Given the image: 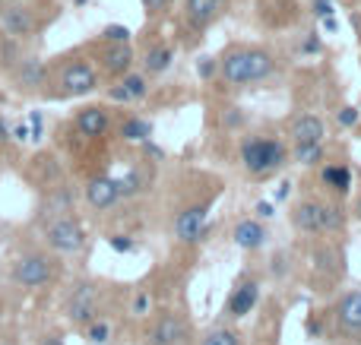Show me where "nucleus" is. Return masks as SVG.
<instances>
[{"mask_svg": "<svg viewBox=\"0 0 361 345\" xmlns=\"http://www.w3.org/2000/svg\"><path fill=\"white\" fill-rule=\"evenodd\" d=\"M118 187H121V196H133L143 190V177H140V171H127L124 177H118Z\"/></svg>", "mask_w": 361, "mask_h": 345, "instance_id": "obj_27", "label": "nucleus"}, {"mask_svg": "<svg viewBox=\"0 0 361 345\" xmlns=\"http://www.w3.org/2000/svg\"><path fill=\"white\" fill-rule=\"evenodd\" d=\"M324 228H343V213H339V206H324Z\"/></svg>", "mask_w": 361, "mask_h": 345, "instance_id": "obj_30", "label": "nucleus"}, {"mask_svg": "<svg viewBox=\"0 0 361 345\" xmlns=\"http://www.w3.org/2000/svg\"><path fill=\"white\" fill-rule=\"evenodd\" d=\"M295 158H298L301 165H317L320 158H324V149H320V143H298Z\"/></svg>", "mask_w": 361, "mask_h": 345, "instance_id": "obj_25", "label": "nucleus"}, {"mask_svg": "<svg viewBox=\"0 0 361 345\" xmlns=\"http://www.w3.org/2000/svg\"><path fill=\"white\" fill-rule=\"evenodd\" d=\"M10 139H13V130H10V124H6V118L0 114V149H4Z\"/></svg>", "mask_w": 361, "mask_h": 345, "instance_id": "obj_38", "label": "nucleus"}, {"mask_svg": "<svg viewBox=\"0 0 361 345\" xmlns=\"http://www.w3.org/2000/svg\"><path fill=\"white\" fill-rule=\"evenodd\" d=\"M38 345H63V336L61 333H44L42 339H38Z\"/></svg>", "mask_w": 361, "mask_h": 345, "instance_id": "obj_40", "label": "nucleus"}, {"mask_svg": "<svg viewBox=\"0 0 361 345\" xmlns=\"http://www.w3.org/2000/svg\"><path fill=\"white\" fill-rule=\"evenodd\" d=\"M339 327L349 330V333H361V291H349V295L339 301Z\"/></svg>", "mask_w": 361, "mask_h": 345, "instance_id": "obj_14", "label": "nucleus"}, {"mask_svg": "<svg viewBox=\"0 0 361 345\" xmlns=\"http://www.w3.org/2000/svg\"><path fill=\"white\" fill-rule=\"evenodd\" d=\"M99 67L108 76H124L133 67V48L127 42H105V48L99 51Z\"/></svg>", "mask_w": 361, "mask_h": 345, "instance_id": "obj_7", "label": "nucleus"}, {"mask_svg": "<svg viewBox=\"0 0 361 345\" xmlns=\"http://www.w3.org/2000/svg\"><path fill=\"white\" fill-rule=\"evenodd\" d=\"M175 234H178V241H184V244H190V241H203L206 234H209V228H206V206L184 209L175 222Z\"/></svg>", "mask_w": 361, "mask_h": 345, "instance_id": "obj_10", "label": "nucleus"}, {"mask_svg": "<svg viewBox=\"0 0 361 345\" xmlns=\"http://www.w3.org/2000/svg\"><path fill=\"white\" fill-rule=\"evenodd\" d=\"M13 82H16V89H23V92H38V89L48 82V70H44V63L38 61V57H23V61H16V67H13Z\"/></svg>", "mask_w": 361, "mask_h": 345, "instance_id": "obj_8", "label": "nucleus"}, {"mask_svg": "<svg viewBox=\"0 0 361 345\" xmlns=\"http://www.w3.org/2000/svg\"><path fill=\"white\" fill-rule=\"evenodd\" d=\"M203 345H241V342H238V336L231 330H216V333L206 336Z\"/></svg>", "mask_w": 361, "mask_h": 345, "instance_id": "obj_28", "label": "nucleus"}, {"mask_svg": "<svg viewBox=\"0 0 361 345\" xmlns=\"http://www.w3.org/2000/svg\"><path fill=\"white\" fill-rule=\"evenodd\" d=\"M57 276H61V263L44 251L23 253L10 270V279L19 289H48L51 282H57Z\"/></svg>", "mask_w": 361, "mask_h": 345, "instance_id": "obj_2", "label": "nucleus"}, {"mask_svg": "<svg viewBox=\"0 0 361 345\" xmlns=\"http://www.w3.org/2000/svg\"><path fill=\"white\" fill-rule=\"evenodd\" d=\"M57 86L61 89L54 92V99H80V95H89L99 89V73L89 61L73 57L57 70Z\"/></svg>", "mask_w": 361, "mask_h": 345, "instance_id": "obj_3", "label": "nucleus"}, {"mask_svg": "<svg viewBox=\"0 0 361 345\" xmlns=\"http://www.w3.org/2000/svg\"><path fill=\"white\" fill-rule=\"evenodd\" d=\"M216 13H219V0H187L184 16L193 29H206L216 19Z\"/></svg>", "mask_w": 361, "mask_h": 345, "instance_id": "obj_15", "label": "nucleus"}, {"mask_svg": "<svg viewBox=\"0 0 361 345\" xmlns=\"http://www.w3.org/2000/svg\"><path fill=\"white\" fill-rule=\"evenodd\" d=\"M197 73L203 76V80H209V76L216 73V61H212V57H203V61H200V67H197Z\"/></svg>", "mask_w": 361, "mask_h": 345, "instance_id": "obj_36", "label": "nucleus"}, {"mask_svg": "<svg viewBox=\"0 0 361 345\" xmlns=\"http://www.w3.org/2000/svg\"><path fill=\"white\" fill-rule=\"evenodd\" d=\"M241 158L247 165V171L254 175H269L273 168H279L282 158H286V149L276 139H247L241 146Z\"/></svg>", "mask_w": 361, "mask_h": 345, "instance_id": "obj_5", "label": "nucleus"}, {"mask_svg": "<svg viewBox=\"0 0 361 345\" xmlns=\"http://www.w3.org/2000/svg\"><path fill=\"white\" fill-rule=\"evenodd\" d=\"M44 244L57 253H76L86 247V232L73 215H57L44 225Z\"/></svg>", "mask_w": 361, "mask_h": 345, "instance_id": "obj_4", "label": "nucleus"}, {"mask_svg": "<svg viewBox=\"0 0 361 345\" xmlns=\"http://www.w3.org/2000/svg\"><path fill=\"white\" fill-rule=\"evenodd\" d=\"M29 127H32V139H42L44 120H42V114H38V111H32V118H29Z\"/></svg>", "mask_w": 361, "mask_h": 345, "instance_id": "obj_33", "label": "nucleus"}, {"mask_svg": "<svg viewBox=\"0 0 361 345\" xmlns=\"http://www.w3.org/2000/svg\"><path fill=\"white\" fill-rule=\"evenodd\" d=\"M314 13L317 16H333V4L330 0H314Z\"/></svg>", "mask_w": 361, "mask_h": 345, "instance_id": "obj_39", "label": "nucleus"}, {"mask_svg": "<svg viewBox=\"0 0 361 345\" xmlns=\"http://www.w3.org/2000/svg\"><path fill=\"white\" fill-rule=\"evenodd\" d=\"M324 29H326V32H336V29H339L336 16H324Z\"/></svg>", "mask_w": 361, "mask_h": 345, "instance_id": "obj_43", "label": "nucleus"}, {"mask_svg": "<svg viewBox=\"0 0 361 345\" xmlns=\"http://www.w3.org/2000/svg\"><path fill=\"white\" fill-rule=\"evenodd\" d=\"M355 120H358V111H355V108H343V111H339V124H343V127H352Z\"/></svg>", "mask_w": 361, "mask_h": 345, "instance_id": "obj_37", "label": "nucleus"}, {"mask_svg": "<svg viewBox=\"0 0 361 345\" xmlns=\"http://www.w3.org/2000/svg\"><path fill=\"white\" fill-rule=\"evenodd\" d=\"M324 184L333 190H339V194H345V190L352 187V171L345 168V165H333V168H324Z\"/></svg>", "mask_w": 361, "mask_h": 345, "instance_id": "obj_24", "label": "nucleus"}, {"mask_svg": "<svg viewBox=\"0 0 361 345\" xmlns=\"http://www.w3.org/2000/svg\"><path fill=\"white\" fill-rule=\"evenodd\" d=\"M288 190H292V184H282V187L276 190V200H286V196H288Z\"/></svg>", "mask_w": 361, "mask_h": 345, "instance_id": "obj_44", "label": "nucleus"}, {"mask_svg": "<svg viewBox=\"0 0 361 345\" xmlns=\"http://www.w3.org/2000/svg\"><path fill=\"white\" fill-rule=\"evenodd\" d=\"M102 42H130V29L127 25H105Z\"/></svg>", "mask_w": 361, "mask_h": 345, "instance_id": "obj_29", "label": "nucleus"}, {"mask_svg": "<svg viewBox=\"0 0 361 345\" xmlns=\"http://www.w3.org/2000/svg\"><path fill=\"white\" fill-rule=\"evenodd\" d=\"M149 133H152L149 120L130 118V120H124V124H121V137L130 139V143H146V139H149Z\"/></svg>", "mask_w": 361, "mask_h": 345, "instance_id": "obj_23", "label": "nucleus"}, {"mask_svg": "<svg viewBox=\"0 0 361 345\" xmlns=\"http://www.w3.org/2000/svg\"><path fill=\"white\" fill-rule=\"evenodd\" d=\"M146 92H149V86H146L143 73H124L118 86L108 89V99L111 101H140V99H146Z\"/></svg>", "mask_w": 361, "mask_h": 345, "instance_id": "obj_13", "label": "nucleus"}, {"mask_svg": "<svg viewBox=\"0 0 361 345\" xmlns=\"http://www.w3.org/2000/svg\"><path fill=\"white\" fill-rule=\"evenodd\" d=\"M76 130L82 133V137H105L108 133V127H111V114H108V108H102V105H86V108H80L76 111Z\"/></svg>", "mask_w": 361, "mask_h": 345, "instance_id": "obj_11", "label": "nucleus"}, {"mask_svg": "<svg viewBox=\"0 0 361 345\" xmlns=\"http://www.w3.org/2000/svg\"><path fill=\"white\" fill-rule=\"evenodd\" d=\"M292 137L295 143H320L324 139V120L314 118V114H305V118L295 120Z\"/></svg>", "mask_w": 361, "mask_h": 345, "instance_id": "obj_18", "label": "nucleus"}, {"mask_svg": "<svg viewBox=\"0 0 361 345\" xmlns=\"http://www.w3.org/2000/svg\"><path fill=\"white\" fill-rule=\"evenodd\" d=\"M358 215H361V203H358Z\"/></svg>", "mask_w": 361, "mask_h": 345, "instance_id": "obj_45", "label": "nucleus"}, {"mask_svg": "<svg viewBox=\"0 0 361 345\" xmlns=\"http://www.w3.org/2000/svg\"><path fill=\"white\" fill-rule=\"evenodd\" d=\"M0 25H4V35H10V38H16V42H23V38L35 35L38 19H35V10H32V6L13 4V6H6V10L0 13Z\"/></svg>", "mask_w": 361, "mask_h": 345, "instance_id": "obj_6", "label": "nucleus"}, {"mask_svg": "<svg viewBox=\"0 0 361 345\" xmlns=\"http://www.w3.org/2000/svg\"><path fill=\"white\" fill-rule=\"evenodd\" d=\"M178 336H180L178 320H175L171 314H165L162 320L156 323V330H152V345H175Z\"/></svg>", "mask_w": 361, "mask_h": 345, "instance_id": "obj_21", "label": "nucleus"}, {"mask_svg": "<svg viewBox=\"0 0 361 345\" xmlns=\"http://www.w3.org/2000/svg\"><path fill=\"white\" fill-rule=\"evenodd\" d=\"M263 238H267V232H263L260 222H241V225L235 228V244L244 247V251H254V247H260Z\"/></svg>", "mask_w": 361, "mask_h": 345, "instance_id": "obj_20", "label": "nucleus"}, {"mask_svg": "<svg viewBox=\"0 0 361 345\" xmlns=\"http://www.w3.org/2000/svg\"><path fill=\"white\" fill-rule=\"evenodd\" d=\"M295 225L307 234L324 232V206H317V203H301V206H295Z\"/></svg>", "mask_w": 361, "mask_h": 345, "instance_id": "obj_17", "label": "nucleus"}, {"mask_svg": "<svg viewBox=\"0 0 361 345\" xmlns=\"http://www.w3.org/2000/svg\"><path fill=\"white\" fill-rule=\"evenodd\" d=\"M169 4H171V0H143L146 13H152V16H159L162 10H169Z\"/></svg>", "mask_w": 361, "mask_h": 345, "instance_id": "obj_35", "label": "nucleus"}, {"mask_svg": "<svg viewBox=\"0 0 361 345\" xmlns=\"http://www.w3.org/2000/svg\"><path fill=\"white\" fill-rule=\"evenodd\" d=\"M108 336H111V327H108V323H102V320H92L86 327V342L89 345H105Z\"/></svg>", "mask_w": 361, "mask_h": 345, "instance_id": "obj_26", "label": "nucleus"}, {"mask_svg": "<svg viewBox=\"0 0 361 345\" xmlns=\"http://www.w3.org/2000/svg\"><path fill=\"white\" fill-rule=\"evenodd\" d=\"M67 317L73 327H89L95 320V289L92 285H80L67 301Z\"/></svg>", "mask_w": 361, "mask_h": 345, "instance_id": "obj_9", "label": "nucleus"}, {"mask_svg": "<svg viewBox=\"0 0 361 345\" xmlns=\"http://www.w3.org/2000/svg\"><path fill=\"white\" fill-rule=\"evenodd\" d=\"M257 304V282H244L241 289L231 295V301H228V314L231 317H244V314H250V308Z\"/></svg>", "mask_w": 361, "mask_h": 345, "instance_id": "obj_19", "label": "nucleus"}, {"mask_svg": "<svg viewBox=\"0 0 361 345\" xmlns=\"http://www.w3.org/2000/svg\"><path fill=\"white\" fill-rule=\"evenodd\" d=\"M146 310H149V295H146V291H140V295L133 298V314H137V317H143Z\"/></svg>", "mask_w": 361, "mask_h": 345, "instance_id": "obj_32", "label": "nucleus"}, {"mask_svg": "<svg viewBox=\"0 0 361 345\" xmlns=\"http://www.w3.org/2000/svg\"><path fill=\"white\" fill-rule=\"evenodd\" d=\"M257 215H263V219H269V215H273V203H257Z\"/></svg>", "mask_w": 361, "mask_h": 345, "instance_id": "obj_42", "label": "nucleus"}, {"mask_svg": "<svg viewBox=\"0 0 361 345\" xmlns=\"http://www.w3.org/2000/svg\"><path fill=\"white\" fill-rule=\"evenodd\" d=\"M86 200H89V206L92 209H111L114 203L121 200L118 177H95V181H89Z\"/></svg>", "mask_w": 361, "mask_h": 345, "instance_id": "obj_12", "label": "nucleus"}, {"mask_svg": "<svg viewBox=\"0 0 361 345\" xmlns=\"http://www.w3.org/2000/svg\"><path fill=\"white\" fill-rule=\"evenodd\" d=\"M13 139H19V143H25V139H32V127L29 120H23V124L13 127Z\"/></svg>", "mask_w": 361, "mask_h": 345, "instance_id": "obj_34", "label": "nucleus"}, {"mask_svg": "<svg viewBox=\"0 0 361 345\" xmlns=\"http://www.w3.org/2000/svg\"><path fill=\"white\" fill-rule=\"evenodd\" d=\"M44 213L51 219H57V215H70V209H73V194H70V187H48V200H44Z\"/></svg>", "mask_w": 361, "mask_h": 345, "instance_id": "obj_16", "label": "nucleus"}, {"mask_svg": "<svg viewBox=\"0 0 361 345\" xmlns=\"http://www.w3.org/2000/svg\"><path fill=\"white\" fill-rule=\"evenodd\" d=\"M317 51H320V38H317V32H314V35L305 42V54H317Z\"/></svg>", "mask_w": 361, "mask_h": 345, "instance_id": "obj_41", "label": "nucleus"}, {"mask_svg": "<svg viewBox=\"0 0 361 345\" xmlns=\"http://www.w3.org/2000/svg\"><path fill=\"white\" fill-rule=\"evenodd\" d=\"M111 247H114L118 253H130V251H133V241L124 238V234H114V238H111Z\"/></svg>", "mask_w": 361, "mask_h": 345, "instance_id": "obj_31", "label": "nucleus"}, {"mask_svg": "<svg viewBox=\"0 0 361 345\" xmlns=\"http://www.w3.org/2000/svg\"><path fill=\"white\" fill-rule=\"evenodd\" d=\"M273 73V57L267 51L257 48H244V51H231L222 61V76L228 86H247V82H260Z\"/></svg>", "mask_w": 361, "mask_h": 345, "instance_id": "obj_1", "label": "nucleus"}, {"mask_svg": "<svg viewBox=\"0 0 361 345\" xmlns=\"http://www.w3.org/2000/svg\"><path fill=\"white\" fill-rule=\"evenodd\" d=\"M171 57H175V54H171L169 44H156V48L146 54V61H143L146 63V73H165V70L171 67Z\"/></svg>", "mask_w": 361, "mask_h": 345, "instance_id": "obj_22", "label": "nucleus"}]
</instances>
